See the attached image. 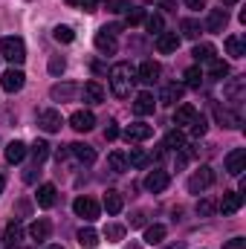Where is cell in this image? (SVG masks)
Listing matches in <instances>:
<instances>
[{"label":"cell","mask_w":246,"mask_h":249,"mask_svg":"<svg viewBox=\"0 0 246 249\" xmlns=\"http://www.w3.org/2000/svg\"><path fill=\"white\" fill-rule=\"evenodd\" d=\"M241 206H244V191H229V194H223V200L217 203V209H220L223 214H235Z\"/></svg>","instance_id":"13"},{"label":"cell","mask_w":246,"mask_h":249,"mask_svg":"<svg viewBox=\"0 0 246 249\" xmlns=\"http://www.w3.org/2000/svg\"><path fill=\"white\" fill-rule=\"evenodd\" d=\"M67 3H70V6H78V0H67Z\"/></svg>","instance_id":"56"},{"label":"cell","mask_w":246,"mask_h":249,"mask_svg":"<svg viewBox=\"0 0 246 249\" xmlns=\"http://www.w3.org/2000/svg\"><path fill=\"white\" fill-rule=\"evenodd\" d=\"M70 154H72L78 162H84V165H93V162H96V151H93L90 145H84V142L70 145Z\"/></svg>","instance_id":"20"},{"label":"cell","mask_w":246,"mask_h":249,"mask_svg":"<svg viewBox=\"0 0 246 249\" xmlns=\"http://www.w3.org/2000/svg\"><path fill=\"white\" fill-rule=\"evenodd\" d=\"M165 148H177V151H183L185 148V133L177 127V130H168V136H165Z\"/></svg>","instance_id":"33"},{"label":"cell","mask_w":246,"mask_h":249,"mask_svg":"<svg viewBox=\"0 0 246 249\" xmlns=\"http://www.w3.org/2000/svg\"><path fill=\"white\" fill-rule=\"evenodd\" d=\"M154 136V127L151 124H142V122H133L124 127V139L127 142H145V139H151Z\"/></svg>","instance_id":"10"},{"label":"cell","mask_w":246,"mask_h":249,"mask_svg":"<svg viewBox=\"0 0 246 249\" xmlns=\"http://www.w3.org/2000/svg\"><path fill=\"white\" fill-rule=\"evenodd\" d=\"M220 3H223V6H232V3H238V0H220Z\"/></svg>","instance_id":"54"},{"label":"cell","mask_w":246,"mask_h":249,"mask_svg":"<svg viewBox=\"0 0 246 249\" xmlns=\"http://www.w3.org/2000/svg\"><path fill=\"white\" fill-rule=\"evenodd\" d=\"M183 93H185L183 84H177V81H174V84H165L162 93H159V102H162V105H177V102L183 99Z\"/></svg>","instance_id":"21"},{"label":"cell","mask_w":246,"mask_h":249,"mask_svg":"<svg viewBox=\"0 0 246 249\" xmlns=\"http://www.w3.org/2000/svg\"><path fill=\"white\" fill-rule=\"evenodd\" d=\"M183 78H185V84H183V87H191V90H197V87L203 84V72H200V67H188Z\"/></svg>","instance_id":"32"},{"label":"cell","mask_w":246,"mask_h":249,"mask_svg":"<svg viewBox=\"0 0 246 249\" xmlns=\"http://www.w3.org/2000/svg\"><path fill=\"white\" fill-rule=\"evenodd\" d=\"M107 165H110V171H116V174L127 171V160H124V154H122V151H113V154L107 157Z\"/></svg>","instance_id":"36"},{"label":"cell","mask_w":246,"mask_h":249,"mask_svg":"<svg viewBox=\"0 0 246 249\" xmlns=\"http://www.w3.org/2000/svg\"><path fill=\"white\" fill-rule=\"evenodd\" d=\"M188 127H191V133H194V136H203L209 124H206V119H203V116H194V122L188 124Z\"/></svg>","instance_id":"46"},{"label":"cell","mask_w":246,"mask_h":249,"mask_svg":"<svg viewBox=\"0 0 246 249\" xmlns=\"http://www.w3.org/2000/svg\"><path fill=\"white\" fill-rule=\"evenodd\" d=\"M105 238H107V241H122L124 226H107V229H105Z\"/></svg>","instance_id":"44"},{"label":"cell","mask_w":246,"mask_h":249,"mask_svg":"<svg viewBox=\"0 0 246 249\" xmlns=\"http://www.w3.org/2000/svg\"><path fill=\"white\" fill-rule=\"evenodd\" d=\"M38 180V165L35 168H26V174H23V183H35Z\"/></svg>","instance_id":"50"},{"label":"cell","mask_w":246,"mask_h":249,"mask_svg":"<svg viewBox=\"0 0 246 249\" xmlns=\"http://www.w3.org/2000/svg\"><path fill=\"white\" fill-rule=\"evenodd\" d=\"M20 241H23V226L18 223V220H12L6 229H3V247H20Z\"/></svg>","instance_id":"17"},{"label":"cell","mask_w":246,"mask_h":249,"mask_svg":"<svg viewBox=\"0 0 246 249\" xmlns=\"http://www.w3.org/2000/svg\"><path fill=\"white\" fill-rule=\"evenodd\" d=\"M47 249H64V247H58V244H53V247H47Z\"/></svg>","instance_id":"57"},{"label":"cell","mask_w":246,"mask_h":249,"mask_svg":"<svg viewBox=\"0 0 246 249\" xmlns=\"http://www.w3.org/2000/svg\"><path fill=\"white\" fill-rule=\"evenodd\" d=\"M157 50H159L162 55L177 53V50H180V35H177V32H159V35H157Z\"/></svg>","instance_id":"11"},{"label":"cell","mask_w":246,"mask_h":249,"mask_svg":"<svg viewBox=\"0 0 246 249\" xmlns=\"http://www.w3.org/2000/svg\"><path fill=\"white\" fill-rule=\"evenodd\" d=\"M70 127L78 130V133L93 130V127H96V116H93V110H75V113L70 116Z\"/></svg>","instance_id":"7"},{"label":"cell","mask_w":246,"mask_h":249,"mask_svg":"<svg viewBox=\"0 0 246 249\" xmlns=\"http://www.w3.org/2000/svg\"><path fill=\"white\" fill-rule=\"evenodd\" d=\"M29 151H32V160H35V165H41V162H44V160L50 157V145H47L44 139H38V142H35V145L29 148Z\"/></svg>","instance_id":"34"},{"label":"cell","mask_w":246,"mask_h":249,"mask_svg":"<svg viewBox=\"0 0 246 249\" xmlns=\"http://www.w3.org/2000/svg\"><path fill=\"white\" fill-rule=\"evenodd\" d=\"M64 67H67V61H64L61 55H53V58H50V72H53V75H61Z\"/></svg>","instance_id":"45"},{"label":"cell","mask_w":246,"mask_h":249,"mask_svg":"<svg viewBox=\"0 0 246 249\" xmlns=\"http://www.w3.org/2000/svg\"><path fill=\"white\" fill-rule=\"evenodd\" d=\"M0 55L9 64H23L26 61V44L20 38H0Z\"/></svg>","instance_id":"2"},{"label":"cell","mask_w":246,"mask_h":249,"mask_svg":"<svg viewBox=\"0 0 246 249\" xmlns=\"http://www.w3.org/2000/svg\"><path fill=\"white\" fill-rule=\"evenodd\" d=\"M81 93V87L78 84H72V81H64V84H55L53 90H50V96L55 99V102H72L75 96Z\"/></svg>","instance_id":"12"},{"label":"cell","mask_w":246,"mask_h":249,"mask_svg":"<svg viewBox=\"0 0 246 249\" xmlns=\"http://www.w3.org/2000/svg\"><path fill=\"white\" fill-rule=\"evenodd\" d=\"M217 122L223 124V127H238V124H241V116H235V113L226 110V107H217Z\"/></svg>","instance_id":"38"},{"label":"cell","mask_w":246,"mask_h":249,"mask_svg":"<svg viewBox=\"0 0 246 249\" xmlns=\"http://www.w3.org/2000/svg\"><path fill=\"white\" fill-rule=\"evenodd\" d=\"M124 160H127V162H130L133 168H145V165L151 162V160H148V154H145L142 148H130V154H127Z\"/></svg>","instance_id":"31"},{"label":"cell","mask_w":246,"mask_h":249,"mask_svg":"<svg viewBox=\"0 0 246 249\" xmlns=\"http://www.w3.org/2000/svg\"><path fill=\"white\" fill-rule=\"evenodd\" d=\"M145 20V12L142 9H127V26H136Z\"/></svg>","instance_id":"47"},{"label":"cell","mask_w":246,"mask_h":249,"mask_svg":"<svg viewBox=\"0 0 246 249\" xmlns=\"http://www.w3.org/2000/svg\"><path fill=\"white\" fill-rule=\"evenodd\" d=\"M162 238H165V226L154 223V226H148V229H145V244L157 247V244H162Z\"/></svg>","instance_id":"29"},{"label":"cell","mask_w":246,"mask_h":249,"mask_svg":"<svg viewBox=\"0 0 246 249\" xmlns=\"http://www.w3.org/2000/svg\"><path fill=\"white\" fill-rule=\"evenodd\" d=\"M105 9L113 12V15H122V12L130 9V0H105Z\"/></svg>","instance_id":"42"},{"label":"cell","mask_w":246,"mask_h":249,"mask_svg":"<svg viewBox=\"0 0 246 249\" xmlns=\"http://www.w3.org/2000/svg\"><path fill=\"white\" fill-rule=\"evenodd\" d=\"M226 23H229L226 9H211V12H209V20H206V29H209V32H223Z\"/></svg>","instance_id":"19"},{"label":"cell","mask_w":246,"mask_h":249,"mask_svg":"<svg viewBox=\"0 0 246 249\" xmlns=\"http://www.w3.org/2000/svg\"><path fill=\"white\" fill-rule=\"evenodd\" d=\"M3 188H6V180H3V177H0V194H3Z\"/></svg>","instance_id":"55"},{"label":"cell","mask_w":246,"mask_h":249,"mask_svg":"<svg viewBox=\"0 0 246 249\" xmlns=\"http://www.w3.org/2000/svg\"><path fill=\"white\" fill-rule=\"evenodd\" d=\"M209 75H211V78H226V75H229V64L220 61V58H211V61H209Z\"/></svg>","instance_id":"35"},{"label":"cell","mask_w":246,"mask_h":249,"mask_svg":"<svg viewBox=\"0 0 246 249\" xmlns=\"http://www.w3.org/2000/svg\"><path fill=\"white\" fill-rule=\"evenodd\" d=\"M53 38H55L58 44H72V41H75V32H72L70 26H55V29H53Z\"/></svg>","instance_id":"40"},{"label":"cell","mask_w":246,"mask_h":249,"mask_svg":"<svg viewBox=\"0 0 246 249\" xmlns=\"http://www.w3.org/2000/svg\"><path fill=\"white\" fill-rule=\"evenodd\" d=\"M159 6H162V9H165V12H174V9H177V0H162V3H159Z\"/></svg>","instance_id":"52"},{"label":"cell","mask_w":246,"mask_h":249,"mask_svg":"<svg viewBox=\"0 0 246 249\" xmlns=\"http://www.w3.org/2000/svg\"><path fill=\"white\" fill-rule=\"evenodd\" d=\"M226 171L232 177H241L244 174L246 171V148H235V151L226 154Z\"/></svg>","instance_id":"6"},{"label":"cell","mask_w":246,"mask_h":249,"mask_svg":"<svg viewBox=\"0 0 246 249\" xmlns=\"http://www.w3.org/2000/svg\"><path fill=\"white\" fill-rule=\"evenodd\" d=\"M185 6H188V9H203L206 0H185Z\"/></svg>","instance_id":"53"},{"label":"cell","mask_w":246,"mask_h":249,"mask_svg":"<svg viewBox=\"0 0 246 249\" xmlns=\"http://www.w3.org/2000/svg\"><path fill=\"white\" fill-rule=\"evenodd\" d=\"M214 209H217L214 200H200V203H197V214H200V217H211Z\"/></svg>","instance_id":"43"},{"label":"cell","mask_w":246,"mask_h":249,"mask_svg":"<svg viewBox=\"0 0 246 249\" xmlns=\"http://www.w3.org/2000/svg\"><path fill=\"white\" fill-rule=\"evenodd\" d=\"M194 116H197L194 105H180V107L174 110V124H177V127H188V124L194 122Z\"/></svg>","instance_id":"25"},{"label":"cell","mask_w":246,"mask_h":249,"mask_svg":"<svg viewBox=\"0 0 246 249\" xmlns=\"http://www.w3.org/2000/svg\"><path fill=\"white\" fill-rule=\"evenodd\" d=\"M9 249H20V247H9Z\"/></svg>","instance_id":"58"},{"label":"cell","mask_w":246,"mask_h":249,"mask_svg":"<svg viewBox=\"0 0 246 249\" xmlns=\"http://www.w3.org/2000/svg\"><path fill=\"white\" fill-rule=\"evenodd\" d=\"M211 183H214V171H211L209 165H200V168L188 177V191H191V194H203Z\"/></svg>","instance_id":"4"},{"label":"cell","mask_w":246,"mask_h":249,"mask_svg":"<svg viewBox=\"0 0 246 249\" xmlns=\"http://www.w3.org/2000/svg\"><path fill=\"white\" fill-rule=\"evenodd\" d=\"M226 53H229L232 58H244V55H246V47H244V41H241L238 35H232V38H226Z\"/></svg>","instance_id":"30"},{"label":"cell","mask_w":246,"mask_h":249,"mask_svg":"<svg viewBox=\"0 0 246 249\" xmlns=\"http://www.w3.org/2000/svg\"><path fill=\"white\" fill-rule=\"evenodd\" d=\"M180 32H183V38L197 41V38H200V23H197L194 18H183V20H180Z\"/></svg>","instance_id":"28"},{"label":"cell","mask_w":246,"mask_h":249,"mask_svg":"<svg viewBox=\"0 0 246 249\" xmlns=\"http://www.w3.org/2000/svg\"><path fill=\"white\" fill-rule=\"evenodd\" d=\"M223 249H246V241H244V238H232Z\"/></svg>","instance_id":"49"},{"label":"cell","mask_w":246,"mask_h":249,"mask_svg":"<svg viewBox=\"0 0 246 249\" xmlns=\"http://www.w3.org/2000/svg\"><path fill=\"white\" fill-rule=\"evenodd\" d=\"M133 113L136 116H151L154 113V96L151 93H139L136 102H133Z\"/></svg>","instance_id":"22"},{"label":"cell","mask_w":246,"mask_h":249,"mask_svg":"<svg viewBox=\"0 0 246 249\" xmlns=\"http://www.w3.org/2000/svg\"><path fill=\"white\" fill-rule=\"evenodd\" d=\"M191 55H194V58H197V61H211V58H214V47H211V44H197V47H194V50H191Z\"/></svg>","instance_id":"37"},{"label":"cell","mask_w":246,"mask_h":249,"mask_svg":"<svg viewBox=\"0 0 246 249\" xmlns=\"http://www.w3.org/2000/svg\"><path fill=\"white\" fill-rule=\"evenodd\" d=\"M50 232H53V223H50L47 217H41V220H35V223L29 226V238H32V241H47Z\"/></svg>","instance_id":"24"},{"label":"cell","mask_w":246,"mask_h":249,"mask_svg":"<svg viewBox=\"0 0 246 249\" xmlns=\"http://www.w3.org/2000/svg\"><path fill=\"white\" fill-rule=\"evenodd\" d=\"M93 44H96V50H99V53H105V55H113V53L119 50L116 35H110V32H105V29H99V32H96Z\"/></svg>","instance_id":"9"},{"label":"cell","mask_w":246,"mask_h":249,"mask_svg":"<svg viewBox=\"0 0 246 249\" xmlns=\"http://www.w3.org/2000/svg\"><path fill=\"white\" fill-rule=\"evenodd\" d=\"M26 154H29V148H26L23 142H18V139L6 145V162H12V165H15V162H23Z\"/></svg>","instance_id":"23"},{"label":"cell","mask_w":246,"mask_h":249,"mask_svg":"<svg viewBox=\"0 0 246 249\" xmlns=\"http://www.w3.org/2000/svg\"><path fill=\"white\" fill-rule=\"evenodd\" d=\"M81 96H84L87 105H102V102H105V87H102L99 81H87V84L81 87Z\"/></svg>","instance_id":"16"},{"label":"cell","mask_w":246,"mask_h":249,"mask_svg":"<svg viewBox=\"0 0 246 249\" xmlns=\"http://www.w3.org/2000/svg\"><path fill=\"white\" fill-rule=\"evenodd\" d=\"M35 200H38V206H41V209H53V206H55V200H58V191H55L53 183H44V186L38 188Z\"/></svg>","instance_id":"18"},{"label":"cell","mask_w":246,"mask_h":249,"mask_svg":"<svg viewBox=\"0 0 246 249\" xmlns=\"http://www.w3.org/2000/svg\"><path fill=\"white\" fill-rule=\"evenodd\" d=\"M145 26H148V32H151V35L165 32V20H162V15H151V18H145Z\"/></svg>","instance_id":"39"},{"label":"cell","mask_w":246,"mask_h":249,"mask_svg":"<svg viewBox=\"0 0 246 249\" xmlns=\"http://www.w3.org/2000/svg\"><path fill=\"white\" fill-rule=\"evenodd\" d=\"M61 124H64L61 113H58V110H53V107L38 113V127H41V130H47V133H55V130H61Z\"/></svg>","instance_id":"8"},{"label":"cell","mask_w":246,"mask_h":249,"mask_svg":"<svg viewBox=\"0 0 246 249\" xmlns=\"http://www.w3.org/2000/svg\"><path fill=\"white\" fill-rule=\"evenodd\" d=\"M244 84H246V78H235V81L226 87V96H229L232 102H238V99L244 96Z\"/></svg>","instance_id":"41"},{"label":"cell","mask_w":246,"mask_h":249,"mask_svg":"<svg viewBox=\"0 0 246 249\" xmlns=\"http://www.w3.org/2000/svg\"><path fill=\"white\" fill-rule=\"evenodd\" d=\"M116 136H119V127H116L113 122H107V127H105V139H107V142H113Z\"/></svg>","instance_id":"48"},{"label":"cell","mask_w":246,"mask_h":249,"mask_svg":"<svg viewBox=\"0 0 246 249\" xmlns=\"http://www.w3.org/2000/svg\"><path fill=\"white\" fill-rule=\"evenodd\" d=\"M78 6H81L84 12H96V6H99V0H78Z\"/></svg>","instance_id":"51"},{"label":"cell","mask_w":246,"mask_h":249,"mask_svg":"<svg viewBox=\"0 0 246 249\" xmlns=\"http://www.w3.org/2000/svg\"><path fill=\"white\" fill-rule=\"evenodd\" d=\"M133 81H136V70H133L127 61H119V64H113V67H110V90H113V96L127 99V96H130Z\"/></svg>","instance_id":"1"},{"label":"cell","mask_w":246,"mask_h":249,"mask_svg":"<svg viewBox=\"0 0 246 249\" xmlns=\"http://www.w3.org/2000/svg\"><path fill=\"white\" fill-rule=\"evenodd\" d=\"M0 84H3V90H6V93H18V90H23L26 75H23V70L12 67V70H6V72L0 75Z\"/></svg>","instance_id":"5"},{"label":"cell","mask_w":246,"mask_h":249,"mask_svg":"<svg viewBox=\"0 0 246 249\" xmlns=\"http://www.w3.org/2000/svg\"><path fill=\"white\" fill-rule=\"evenodd\" d=\"M78 244H81L84 249H96V247H99V232H96V229H90V226L78 229Z\"/></svg>","instance_id":"27"},{"label":"cell","mask_w":246,"mask_h":249,"mask_svg":"<svg viewBox=\"0 0 246 249\" xmlns=\"http://www.w3.org/2000/svg\"><path fill=\"white\" fill-rule=\"evenodd\" d=\"M72 212H75L78 217H84L87 223H93V220H99V214H102V206H99L93 197H75V203H72Z\"/></svg>","instance_id":"3"},{"label":"cell","mask_w":246,"mask_h":249,"mask_svg":"<svg viewBox=\"0 0 246 249\" xmlns=\"http://www.w3.org/2000/svg\"><path fill=\"white\" fill-rule=\"evenodd\" d=\"M171 183V177H168V171H151L148 177H145V188L148 191H154V194H159V191H165Z\"/></svg>","instance_id":"14"},{"label":"cell","mask_w":246,"mask_h":249,"mask_svg":"<svg viewBox=\"0 0 246 249\" xmlns=\"http://www.w3.org/2000/svg\"><path fill=\"white\" fill-rule=\"evenodd\" d=\"M105 209H107V214H119V212L124 209V200H122V194L110 188V191L105 194Z\"/></svg>","instance_id":"26"},{"label":"cell","mask_w":246,"mask_h":249,"mask_svg":"<svg viewBox=\"0 0 246 249\" xmlns=\"http://www.w3.org/2000/svg\"><path fill=\"white\" fill-rule=\"evenodd\" d=\"M159 72H162V70H159V64L157 61H142L139 64V70H136V75H139L136 81H142V84H154V81L159 78Z\"/></svg>","instance_id":"15"}]
</instances>
